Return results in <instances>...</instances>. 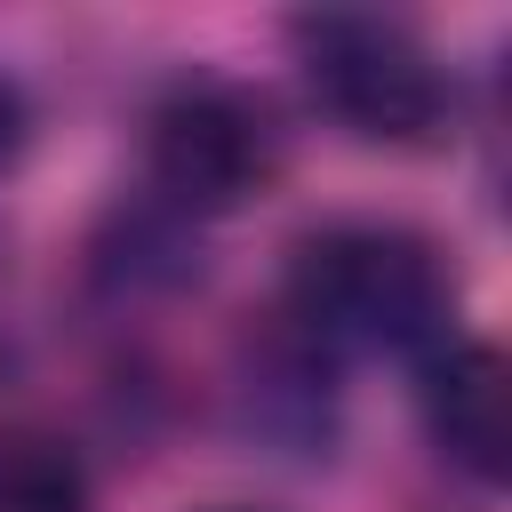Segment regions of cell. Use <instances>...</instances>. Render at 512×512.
Returning a JSON list of instances; mask_svg holds the SVG:
<instances>
[{"label": "cell", "instance_id": "7a4b0ae2", "mask_svg": "<svg viewBox=\"0 0 512 512\" xmlns=\"http://www.w3.org/2000/svg\"><path fill=\"white\" fill-rule=\"evenodd\" d=\"M296 72L312 88V104L360 136V144H432L448 128V72L440 56L368 8H312L288 24Z\"/></svg>", "mask_w": 512, "mask_h": 512}, {"label": "cell", "instance_id": "3957f363", "mask_svg": "<svg viewBox=\"0 0 512 512\" xmlns=\"http://www.w3.org/2000/svg\"><path fill=\"white\" fill-rule=\"evenodd\" d=\"M144 176H152V208H168L176 224L232 216L272 192L280 120L240 80H176L144 120Z\"/></svg>", "mask_w": 512, "mask_h": 512}, {"label": "cell", "instance_id": "8992f818", "mask_svg": "<svg viewBox=\"0 0 512 512\" xmlns=\"http://www.w3.org/2000/svg\"><path fill=\"white\" fill-rule=\"evenodd\" d=\"M24 144H32V104H24V88L0 72V176L24 160Z\"/></svg>", "mask_w": 512, "mask_h": 512}, {"label": "cell", "instance_id": "277c9868", "mask_svg": "<svg viewBox=\"0 0 512 512\" xmlns=\"http://www.w3.org/2000/svg\"><path fill=\"white\" fill-rule=\"evenodd\" d=\"M424 432L464 480H480V488L504 480L512 392H504V352L496 344H440L424 360Z\"/></svg>", "mask_w": 512, "mask_h": 512}, {"label": "cell", "instance_id": "52a82bcc", "mask_svg": "<svg viewBox=\"0 0 512 512\" xmlns=\"http://www.w3.org/2000/svg\"><path fill=\"white\" fill-rule=\"evenodd\" d=\"M208 512H256V504H208Z\"/></svg>", "mask_w": 512, "mask_h": 512}, {"label": "cell", "instance_id": "6da1fadb", "mask_svg": "<svg viewBox=\"0 0 512 512\" xmlns=\"http://www.w3.org/2000/svg\"><path fill=\"white\" fill-rule=\"evenodd\" d=\"M280 320L320 360H360V352L432 360L440 344H456V280L424 232L344 216L296 240Z\"/></svg>", "mask_w": 512, "mask_h": 512}, {"label": "cell", "instance_id": "5b68a950", "mask_svg": "<svg viewBox=\"0 0 512 512\" xmlns=\"http://www.w3.org/2000/svg\"><path fill=\"white\" fill-rule=\"evenodd\" d=\"M0 512H88V464L48 424H0Z\"/></svg>", "mask_w": 512, "mask_h": 512}]
</instances>
